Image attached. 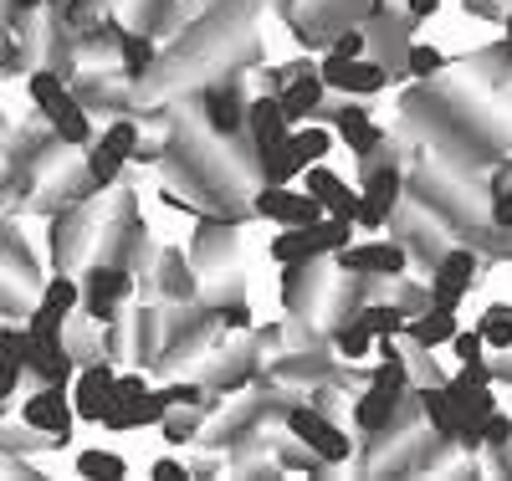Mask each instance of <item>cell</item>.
<instances>
[{
	"label": "cell",
	"instance_id": "6da1fadb",
	"mask_svg": "<svg viewBox=\"0 0 512 481\" xmlns=\"http://www.w3.org/2000/svg\"><path fill=\"white\" fill-rule=\"evenodd\" d=\"M26 93H31L41 123H47L52 134H57V144H67V149H88V144H93V134H98V128H93V113H88V103L72 93V82H67L52 62L26 72Z\"/></svg>",
	"mask_w": 512,
	"mask_h": 481
},
{
	"label": "cell",
	"instance_id": "7a4b0ae2",
	"mask_svg": "<svg viewBox=\"0 0 512 481\" xmlns=\"http://www.w3.org/2000/svg\"><path fill=\"white\" fill-rule=\"evenodd\" d=\"M410 246L400 236H369V241H349L333 256V267L344 277H369V282H395L410 272Z\"/></svg>",
	"mask_w": 512,
	"mask_h": 481
},
{
	"label": "cell",
	"instance_id": "3957f363",
	"mask_svg": "<svg viewBox=\"0 0 512 481\" xmlns=\"http://www.w3.org/2000/svg\"><path fill=\"white\" fill-rule=\"evenodd\" d=\"M410 195V180H405V169L400 164H369L364 174V185H359V210H354V226L359 231H384L395 221V210L405 205Z\"/></svg>",
	"mask_w": 512,
	"mask_h": 481
},
{
	"label": "cell",
	"instance_id": "277c9868",
	"mask_svg": "<svg viewBox=\"0 0 512 481\" xmlns=\"http://www.w3.org/2000/svg\"><path fill=\"white\" fill-rule=\"evenodd\" d=\"M282 420H287V435H292V441H303L323 466H344V461L354 456V435L338 425V420H328L318 405H287Z\"/></svg>",
	"mask_w": 512,
	"mask_h": 481
},
{
	"label": "cell",
	"instance_id": "5b68a950",
	"mask_svg": "<svg viewBox=\"0 0 512 481\" xmlns=\"http://www.w3.org/2000/svg\"><path fill=\"white\" fill-rule=\"evenodd\" d=\"M169 415V405H164V395L159 389H149V379L144 374H118V389H113V405L103 410V430H144V425H159Z\"/></svg>",
	"mask_w": 512,
	"mask_h": 481
},
{
	"label": "cell",
	"instance_id": "8992f818",
	"mask_svg": "<svg viewBox=\"0 0 512 481\" xmlns=\"http://www.w3.org/2000/svg\"><path fill=\"white\" fill-rule=\"evenodd\" d=\"M318 77H323V87H328V93H338V98H379L384 93V87H390L395 82V72L390 67H384L379 57H323L318 62Z\"/></svg>",
	"mask_w": 512,
	"mask_h": 481
},
{
	"label": "cell",
	"instance_id": "52a82bcc",
	"mask_svg": "<svg viewBox=\"0 0 512 481\" xmlns=\"http://www.w3.org/2000/svg\"><path fill=\"white\" fill-rule=\"evenodd\" d=\"M477 277H482V256L472 246H446L436 256V267L425 272V292H431L436 308H461V302L472 297Z\"/></svg>",
	"mask_w": 512,
	"mask_h": 481
},
{
	"label": "cell",
	"instance_id": "ba28073f",
	"mask_svg": "<svg viewBox=\"0 0 512 481\" xmlns=\"http://www.w3.org/2000/svg\"><path fill=\"white\" fill-rule=\"evenodd\" d=\"M128 292H134V272L113 256H98L88 267V277H82V313H88L93 323H113Z\"/></svg>",
	"mask_w": 512,
	"mask_h": 481
},
{
	"label": "cell",
	"instance_id": "9c48e42d",
	"mask_svg": "<svg viewBox=\"0 0 512 481\" xmlns=\"http://www.w3.org/2000/svg\"><path fill=\"white\" fill-rule=\"evenodd\" d=\"M21 425L47 435V441H72V425H77V410H72V389L67 384H36L31 395L21 400Z\"/></svg>",
	"mask_w": 512,
	"mask_h": 481
},
{
	"label": "cell",
	"instance_id": "30bf717a",
	"mask_svg": "<svg viewBox=\"0 0 512 481\" xmlns=\"http://www.w3.org/2000/svg\"><path fill=\"white\" fill-rule=\"evenodd\" d=\"M251 215H262L272 226H313L323 221V205L303 190V185H256L251 190Z\"/></svg>",
	"mask_w": 512,
	"mask_h": 481
},
{
	"label": "cell",
	"instance_id": "8fae6325",
	"mask_svg": "<svg viewBox=\"0 0 512 481\" xmlns=\"http://www.w3.org/2000/svg\"><path fill=\"white\" fill-rule=\"evenodd\" d=\"M77 308H82V282L57 267L47 282H41V297H36V308L26 313V328H67Z\"/></svg>",
	"mask_w": 512,
	"mask_h": 481
},
{
	"label": "cell",
	"instance_id": "7c38bea8",
	"mask_svg": "<svg viewBox=\"0 0 512 481\" xmlns=\"http://www.w3.org/2000/svg\"><path fill=\"white\" fill-rule=\"evenodd\" d=\"M287 134H292V123H287V113H282V98L272 93H256V98H246V144H251V154L262 159V154H272L277 144H287Z\"/></svg>",
	"mask_w": 512,
	"mask_h": 481
},
{
	"label": "cell",
	"instance_id": "4fadbf2b",
	"mask_svg": "<svg viewBox=\"0 0 512 481\" xmlns=\"http://www.w3.org/2000/svg\"><path fill=\"white\" fill-rule=\"evenodd\" d=\"M328 123H333V134L354 149V159H364V164L384 149V128L369 118L364 98H344L338 108H328Z\"/></svg>",
	"mask_w": 512,
	"mask_h": 481
},
{
	"label": "cell",
	"instance_id": "5bb4252c",
	"mask_svg": "<svg viewBox=\"0 0 512 481\" xmlns=\"http://www.w3.org/2000/svg\"><path fill=\"white\" fill-rule=\"evenodd\" d=\"M113 389H118V374L108 359H93V364H82L77 369V384H72V410L82 425H98L103 410L113 405Z\"/></svg>",
	"mask_w": 512,
	"mask_h": 481
},
{
	"label": "cell",
	"instance_id": "9a60e30c",
	"mask_svg": "<svg viewBox=\"0 0 512 481\" xmlns=\"http://www.w3.org/2000/svg\"><path fill=\"white\" fill-rule=\"evenodd\" d=\"M410 16H390V11H374V21L364 26L369 31V57H379L384 67L395 72V82L405 77V52H410Z\"/></svg>",
	"mask_w": 512,
	"mask_h": 481
},
{
	"label": "cell",
	"instance_id": "2e32d148",
	"mask_svg": "<svg viewBox=\"0 0 512 481\" xmlns=\"http://www.w3.org/2000/svg\"><path fill=\"white\" fill-rule=\"evenodd\" d=\"M297 185H303V190L323 205V215H354V210H359V185H349L344 174L328 169V164H308Z\"/></svg>",
	"mask_w": 512,
	"mask_h": 481
},
{
	"label": "cell",
	"instance_id": "e0dca14e",
	"mask_svg": "<svg viewBox=\"0 0 512 481\" xmlns=\"http://www.w3.org/2000/svg\"><path fill=\"white\" fill-rule=\"evenodd\" d=\"M277 98H282V113H287L292 128H297V123H308V118H318L323 103H328V87H323V77H318V62L303 67L297 77H287V82L277 87Z\"/></svg>",
	"mask_w": 512,
	"mask_h": 481
},
{
	"label": "cell",
	"instance_id": "ac0fdd59",
	"mask_svg": "<svg viewBox=\"0 0 512 481\" xmlns=\"http://www.w3.org/2000/svg\"><path fill=\"white\" fill-rule=\"evenodd\" d=\"M88 221H93V215L82 210V200L62 205V215H52V261L62 272H72V261L82 256V246H88V236H93Z\"/></svg>",
	"mask_w": 512,
	"mask_h": 481
},
{
	"label": "cell",
	"instance_id": "d6986e66",
	"mask_svg": "<svg viewBox=\"0 0 512 481\" xmlns=\"http://www.w3.org/2000/svg\"><path fill=\"white\" fill-rule=\"evenodd\" d=\"M415 400H420V420L431 425L436 441L456 446V430H461V410L451 400V389L446 384H415Z\"/></svg>",
	"mask_w": 512,
	"mask_h": 481
},
{
	"label": "cell",
	"instance_id": "ffe728a7",
	"mask_svg": "<svg viewBox=\"0 0 512 481\" xmlns=\"http://www.w3.org/2000/svg\"><path fill=\"white\" fill-rule=\"evenodd\" d=\"M154 67H159L154 31H144V26H123V36H118V72H123V82H144Z\"/></svg>",
	"mask_w": 512,
	"mask_h": 481
},
{
	"label": "cell",
	"instance_id": "44dd1931",
	"mask_svg": "<svg viewBox=\"0 0 512 481\" xmlns=\"http://www.w3.org/2000/svg\"><path fill=\"white\" fill-rule=\"evenodd\" d=\"M323 272H318V261H287L282 267V302H287V313H313V302L323 297Z\"/></svg>",
	"mask_w": 512,
	"mask_h": 481
},
{
	"label": "cell",
	"instance_id": "7402d4cb",
	"mask_svg": "<svg viewBox=\"0 0 512 481\" xmlns=\"http://www.w3.org/2000/svg\"><path fill=\"white\" fill-rule=\"evenodd\" d=\"M456 328H461L456 308H436V302H425L420 313H410L405 338H410L415 348H446V343L456 338Z\"/></svg>",
	"mask_w": 512,
	"mask_h": 481
},
{
	"label": "cell",
	"instance_id": "603a6c76",
	"mask_svg": "<svg viewBox=\"0 0 512 481\" xmlns=\"http://www.w3.org/2000/svg\"><path fill=\"white\" fill-rule=\"evenodd\" d=\"M205 118L216 128V139H231V134H246V98L236 82H221L205 93Z\"/></svg>",
	"mask_w": 512,
	"mask_h": 481
},
{
	"label": "cell",
	"instance_id": "cb8c5ba5",
	"mask_svg": "<svg viewBox=\"0 0 512 481\" xmlns=\"http://www.w3.org/2000/svg\"><path fill=\"white\" fill-rule=\"evenodd\" d=\"M31 364V333L26 328H0V405H6Z\"/></svg>",
	"mask_w": 512,
	"mask_h": 481
},
{
	"label": "cell",
	"instance_id": "d4e9b609",
	"mask_svg": "<svg viewBox=\"0 0 512 481\" xmlns=\"http://www.w3.org/2000/svg\"><path fill=\"white\" fill-rule=\"evenodd\" d=\"M267 256L277 267H287V261H323V241L313 226H277V236L267 241Z\"/></svg>",
	"mask_w": 512,
	"mask_h": 481
},
{
	"label": "cell",
	"instance_id": "484cf974",
	"mask_svg": "<svg viewBox=\"0 0 512 481\" xmlns=\"http://www.w3.org/2000/svg\"><path fill=\"white\" fill-rule=\"evenodd\" d=\"M287 144H292V154L303 159V169H308V164H323V159L333 154L338 134H333V123H318V118H308V123H297L292 134H287Z\"/></svg>",
	"mask_w": 512,
	"mask_h": 481
},
{
	"label": "cell",
	"instance_id": "4316f807",
	"mask_svg": "<svg viewBox=\"0 0 512 481\" xmlns=\"http://www.w3.org/2000/svg\"><path fill=\"white\" fill-rule=\"evenodd\" d=\"M359 323H364L374 338H405V323H410V313L400 308L395 297H369L364 308H359Z\"/></svg>",
	"mask_w": 512,
	"mask_h": 481
},
{
	"label": "cell",
	"instance_id": "83f0119b",
	"mask_svg": "<svg viewBox=\"0 0 512 481\" xmlns=\"http://www.w3.org/2000/svg\"><path fill=\"white\" fill-rule=\"evenodd\" d=\"M159 287H164V297H175V302H190L195 297V261L185 256V251H164L159 256Z\"/></svg>",
	"mask_w": 512,
	"mask_h": 481
},
{
	"label": "cell",
	"instance_id": "f1b7e54d",
	"mask_svg": "<svg viewBox=\"0 0 512 481\" xmlns=\"http://www.w3.org/2000/svg\"><path fill=\"white\" fill-rule=\"evenodd\" d=\"M231 251H236V226H231V221H226V226H205L190 261H195V272H216L221 256H231Z\"/></svg>",
	"mask_w": 512,
	"mask_h": 481
},
{
	"label": "cell",
	"instance_id": "f546056e",
	"mask_svg": "<svg viewBox=\"0 0 512 481\" xmlns=\"http://www.w3.org/2000/svg\"><path fill=\"white\" fill-rule=\"evenodd\" d=\"M333 354L344 359V364L369 359V354H374V333H369L359 318H349V323H333Z\"/></svg>",
	"mask_w": 512,
	"mask_h": 481
},
{
	"label": "cell",
	"instance_id": "4dcf8cb0",
	"mask_svg": "<svg viewBox=\"0 0 512 481\" xmlns=\"http://www.w3.org/2000/svg\"><path fill=\"white\" fill-rule=\"evenodd\" d=\"M77 476H88V481H123L128 476V461L118 451L93 446V451H77Z\"/></svg>",
	"mask_w": 512,
	"mask_h": 481
},
{
	"label": "cell",
	"instance_id": "1f68e13d",
	"mask_svg": "<svg viewBox=\"0 0 512 481\" xmlns=\"http://www.w3.org/2000/svg\"><path fill=\"white\" fill-rule=\"evenodd\" d=\"M446 72V52L431 47V41H410V52H405V77L415 82H436Z\"/></svg>",
	"mask_w": 512,
	"mask_h": 481
},
{
	"label": "cell",
	"instance_id": "d6a6232c",
	"mask_svg": "<svg viewBox=\"0 0 512 481\" xmlns=\"http://www.w3.org/2000/svg\"><path fill=\"white\" fill-rule=\"evenodd\" d=\"M200 405H169V415L159 420V430H164V441L169 446H190L195 441V430H200Z\"/></svg>",
	"mask_w": 512,
	"mask_h": 481
},
{
	"label": "cell",
	"instance_id": "836d02e7",
	"mask_svg": "<svg viewBox=\"0 0 512 481\" xmlns=\"http://www.w3.org/2000/svg\"><path fill=\"white\" fill-rule=\"evenodd\" d=\"M82 164H88V174H93V185L108 195L113 185H118V174H123V159L118 154H108L103 144H98V134H93V144L82 149Z\"/></svg>",
	"mask_w": 512,
	"mask_h": 481
},
{
	"label": "cell",
	"instance_id": "e575fe53",
	"mask_svg": "<svg viewBox=\"0 0 512 481\" xmlns=\"http://www.w3.org/2000/svg\"><path fill=\"white\" fill-rule=\"evenodd\" d=\"M139 139H144V134H139V123H134V118H113V123L103 128V134H98V144H103L108 154H118L123 164H134Z\"/></svg>",
	"mask_w": 512,
	"mask_h": 481
},
{
	"label": "cell",
	"instance_id": "d590c367",
	"mask_svg": "<svg viewBox=\"0 0 512 481\" xmlns=\"http://www.w3.org/2000/svg\"><path fill=\"white\" fill-rule=\"evenodd\" d=\"M477 328H482L487 348H497V354H512V308H507V302H492Z\"/></svg>",
	"mask_w": 512,
	"mask_h": 481
},
{
	"label": "cell",
	"instance_id": "8d00e7d4",
	"mask_svg": "<svg viewBox=\"0 0 512 481\" xmlns=\"http://www.w3.org/2000/svg\"><path fill=\"white\" fill-rule=\"evenodd\" d=\"M446 348L456 354V364H482V359H487V338H482V328H456V338H451Z\"/></svg>",
	"mask_w": 512,
	"mask_h": 481
},
{
	"label": "cell",
	"instance_id": "74e56055",
	"mask_svg": "<svg viewBox=\"0 0 512 481\" xmlns=\"http://www.w3.org/2000/svg\"><path fill=\"white\" fill-rule=\"evenodd\" d=\"M328 52H333V57H364V52H369V31H364V26H354V21H349V26H338Z\"/></svg>",
	"mask_w": 512,
	"mask_h": 481
},
{
	"label": "cell",
	"instance_id": "f35d334b",
	"mask_svg": "<svg viewBox=\"0 0 512 481\" xmlns=\"http://www.w3.org/2000/svg\"><path fill=\"white\" fill-rule=\"evenodd\" d=\"M492 231H512V185L507 180L492 185Z\"/></svg>",
	"mask_w": 512,
	"mask_h": 481
},
{
	"label": "cell",
	"instance_id": "ab89813d",
	"mask_svg": "<svg viewBox=\"0 0 512 481\" xmlns=\"http://www.w3.org/2000/svg\"><path fill=\"white\" fill-rule=\"evenodd\" d=\"M507 446H512V420H507L502 410H492V415H487V451L497 456V451H507Z\"/></svg>",
	"mask_w": 512,
	"mask_h": 481
},
{
	"label": "cell",
	"instance_id": "60d3db41",
	"mask_svg": "<svg viewBox=\"0 0 512 481\" xmlns=\"http://www.w3.org/2000/svg\"><path fill=\"white\" fill-rule=\"evenodd\" d=\"M185 476H190V466L175 461V456H159V461L149 466V481H185Z\"/></svg>",
	"mask_w": 512,
	"mask_h": 481
},
{
	"label": "cell",
	"instance_id": "b9f144b4",
	"mask_svg": "<svg viewBox=\"0 0 512 481\" xmlns=\"http://www.w3.org/2000/svg\"><path fill=\"white\" fill-rule=\"evenodd\" d=\"M436 11H441V0H405V16H410L415 26H420V21H431Z\"/></svg>",
	"mask_w": 512,
	"mask_h": 481
},
{
	"label": "cell",
	"instance_id": "7bdbcfd3",
	"mask_svg": "<svg viewBox=\"0 0 512 481\" xmlns=\"http://www.w3.org/2000/svg\"><path fill=\"white\" fill-rule=\"evenodd\" d=\"M502 36H507V41H512V6H507V11H502Z\"/></svg>",
	"mask_w": 512,
	"mask_h": 481
},
{
	"label": "cell",
	"instance_id": "ee69618b",
	"mask_svg": "<svg viewBox=\"0 0 512 481\" xmlns=\"http://www.w3.org/2000/svg\"><path fill=\"white\" fill-rule=\"evenodd\" d=\"M0 328H6V313H0Z\"/></svg>",
	"mask_w": 512,
	"mask_h": 481
}]
</instances>
